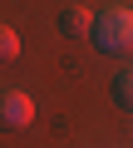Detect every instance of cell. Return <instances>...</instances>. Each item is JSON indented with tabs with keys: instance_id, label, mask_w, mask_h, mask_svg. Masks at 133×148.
<instances>
[{
	"instance_id": "1",
	"label": "cell",
	"mask_w": 133,
	"mask_h": 148,
	"mask_svg": "<svg viewBox=\"0 0 133 148\" xmlns=\"http://www.w3.org/2000/svg\"><path fill=\"white\" fill-rule=\"evenodd\" d=\"M94 49L99 54H133V10L128 5H113V10H104V15H94Z\"/></svg>"
},
{
	"instance_id": "2",
	"label": "cell",
	"mask_w": 133,
	"mask_h": 148,
	"mask_svg": "<svg viewBox=\"0 0 133 148\" xmlns=\"http://www.w3.org/2000/svg\"><path fill=\"white\" fill-rule=\"evenodd\" d=\"M35 119V99L20 89H0V128H25Z\"/></svg>"
},
{
	"instance_id": "3",
	"label": "cell",
	"mask_w": 133,
	"mask_h": 148,
	"mask_svg": "<svg viewBox=\"0 0 133 148\" xmlns=\"http://www.w3.org/2000/svg\"><path fill=\"white\" fill-rule=\"evenodd\" d=\"M59 35H69V40L94 35V15H89L84 5H64V10H59Z\"/></svg>"
},
{
	"instance_id": "4",
	"label": "cell",
	"mask_w": 133,
	"mask_h": 148,
	"mask_svg": "<svg viewBox=\"0 0 133 148\" xmlns=\"http://www.w3.org/2000/svg\"><path fill=\"white\" fill-rule=\"evenodd\" d=\"M113 104H118V109H133V69H118V79H113Z\"/></svg>"
},
{
	"instance_id": "5",
	"label": "cell",
	"mask_w": 133,
	"mask_h": 148,
	"mask_svg": "<svg viewBox=\"0 0 133 148\" xmlns=\"http://www.w3.org/2000/svg\"><path fill=\"white\" fill-rule=\"evenodd\" d=\"M15 54H20V35H15L10 25H0V64H10Z\"/></svg>"
}]
</instances>
